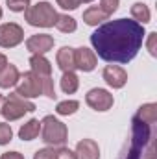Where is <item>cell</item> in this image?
I'll return each instance as SVG.
<instances>
[{
	"label": "cell",
	"instance_id": "cell-23",
	"mask_svg": "<svg viewBox=\"0 0 157 159\" xmlns=\"http://www.w3.org/2000/svg\"><path fill=\"white\" fill-rule=\"evenodd\" d=\"M6 4H7V7L11 9V11H15V13H24L32 4H30V0H6Z\"/></svg>",
	"mask_w": 157,
	"mask_h": 159
},
{
	"label": "cell",
	"instance_id": "cell-11",
	"mask_svg": "<svg viewBox=\"0 0 157 159\" xmlns=\"http://www.w3.org/2000/svg\"><path fill=\"white\" fill-rule=\"evenodd\" d=\"M102 76L105 80V83L109 87H113V89H122L126 85V81H128V72L118 65H107L104 69Z\"/></svg>",
	"mask_w": 157,
	"mask_h": 159
},
{
	"label": "cell",
	"instance_id": "cell-8",
	"mask_svg": "<svg viewBox=\"0 0 157 159\" xmlns=\"http://www.w3.org/2000/svg\"><path fill=\"white\" fill-rule=\"evenodd\" d=\"M24 41V30L15 22H6L0 26V46L13 48Z\"/></svg>",
	"mask_w": 157,
	"mask_h": 159
},
{
	"label": "cell",
	"instance_id": "cell-29",
	"mask_svg": "<svg viewBox=\"0 0 157 159\" xmlns=\"http://www.w3.org/2000/svg\"><path fill=\"white\" fill-rule=\"evenodd\" d=\"M0 159H24V156L19 152H6V154H2Z\"/></svg>",
	"mask_w": 157,
	"mask_h": 159
},
{
	"label": "cell",
	"instance_id": "cell-14",
	"mask_svg": "<svg viewBox=\"0 0 157 159\" xmlns=\"http://www.w3.org/2000/svg\"><path fill=\"white\" fill-rule=\"evenodd\" d=\"M30 67H32V72H35L39 78H50L52 76V63L41 54H34L30 57Z\"/></svg>",
	"mask_w": 157,
	"mask_h": 159
},
{
	"label": "cell",
	"instance_id": "cell-13",
	"mask_svg": "<svg viewBox=\"0 0 157 159\" xmlns=\"http://www.w3.org/2000/svg\"><path fill=\"white\" fill-rule=\"evenodd\" d=\"M78 159H100V148L92 139H81L76 144Z\"/></svg>",
	"mask_w": 157,
	"mask_h": 159
},
{
	"label": "cell",
	"instance_id": "cell-26",
	"mask_svg": "<svg viewBox=\"0 0 157 159\" xmlns=\"http://www.w3.org/2000/svg\"><path fill=\"white\" fill-rule=\"evenodd\" d=\"M118 4H120V0H100V9L107 15H113L118 9Z\"/></svg>",
	"mask_w": 157,
	"mask_h": 159
},
{
	"label": "cell",
	"instance_id": "cell-5",
	"mask_svg": "<svg viewBox=\"0 0 157 159\" xmlns=\"http://www.w3.org/2000/svg\"><path fill=\"white\" fill-rule=\"evenodd\" d=\"M35 109H37V107H35L34 102H30L28 98H22V96L17 94V93H11V94H7V96L4 98L0 113L4 115L6 120L13 122V120H19L20 117H24L26 113L35 111Z\"/></svg>",
	"mask_w": 157,
	"mask_h": 159
},
{
	"label": "cell",
	"instance_id": "cell-21",
	"mask_svg": "<svg viewBox=\"0 0 157 159\" xmlns=\"http://www.w3.org/2000/svg\"><path fill=\"white\" fill-rule=\"evenodd\" d=\"M54 26H56L59 32H63V34H72V32H76L78 22H76L74 17H69V15H57Z\"/></svg>",
	"mask_w": 157,
	"mask_h": 159
},
{
	"label": "cell",
	"instance_id": "cell-2",
	"mask_svg": "<svg viewBox=\"0 0 157 159\" xmlns=\"http://www.w3.org/2000/svg\"><path fill=\"white\" fill-rule=\"evenodd\" d=\"M122 159H155V141L152 124L131 119V141Z\"/></svg>",
	"mask_w": 157,
	"mask_h": 159
},
{
	"label": "cell",
	"instance_id": "cell-33",
	"mask_svg": "<svg viewBox=\"0 0 157 159\" xmlns=\"http://www.w3.org/2000/svg\"><path fill=\"white\" fill-rule=\"evenodd\" d=\"M0 19H2V7H0Z\"/></svg>",
	"mask_w": 157,
	"mask_h": 159
},
{
	"label": "cell",
	"instance_id": "cell-17",
	"mask_svg": "<svg viewBox=\"0 0 157 159\" xmlns=\"http://www.w3.org/2000/svg\"><path fill=\"white\" fill-rule=\"evenodd\" d=\"M135 119L142 120V122H146V124H155L157 122V104H142L139 109H137V113H135Z\"/></svg>",
	"mask_w": 157,
	"mask_h": 159
},
{
	"label": "cell",
	"instance_id": "cell-9",
	"mask_svg": "<svg viewBox=\"0 0 157 159\" xmlns=\"http://www.w3.org/2000/svg\"><path fill=\"white\" fill-rule=\"evenodd\" d=\"M74 61H76V69L83 70V72H91L94 70L98 59H96V54L87 48V46H81V48H74Z\"/></svg>",
	"mask_w": 157,
	"mask_h": 159
},
{
	"label": "cell",
	"instance_id": "cell-18",
	"mask_svg": "<svg viewBox=\"0 0 157 159\" xmlns=\"http://www.w3.org/2000/svg\"><path fill=\"white\" fill-rule=\"evenodd\" d=\"M39 131H41V122L37 119H30L26 124L20 126L19 137H20L22 141H34V139L39 135Z\"/></svg>",
	"mask_w": 157,
	"mask_h": 159
},
{
	"label": "cell",
	"instance_id": "cell-19",
	"mask_svg": "<svg viewBox=\"0 0 157 159\" xmlns=\"http://www.w3.org/2000/svg\"><path fill=\"white\" fill-rule=\"evenodd\" d=\"M131 17H133L135 22H139V24L144 26V24L150 22L152 13H150V7H148L144 2H135V4L131 6Z\"/></svg>",
	"mask_w": 157,
	"mask_h": 159
},
{
	"label": "cell",
	"instance_id": "cell-12",
	"mask_svg": "<svg viewBox=\"0 0 157 159\" xmlns=\"http://www.w3.org/2000/svg\"><path fill=\"white\" fill-rule=\"evenodd\" d=\"M56 61H57V67H59L63 72H74V69H76L74 48H70V46L59 48V50H57V56H56Z\"/></svg>",
	"mask_w": 157,
	"mask_h": 159
},
{
	"label": "cell",
	"instance_id": "cell-20",
	"mask_svg": "<svg viewBox=\"0 0 157 159\" xmlns=\"http://www.w3.org/2000/svg\"><path fill=\"white\" fill-rule=\"evenodd\" d=\"M79 87V80L76 72H63L61 76V91L65 94H74Z\"/></svg>",
	"mask_w": 157,
	"mask_h": 159
},
{
	"label": "cell",
	"instance_id": "cell-3",
	"mask_svg": "<svg viewBox=\"0 0 157 159\" xmlns=\"http://www.w3.org/2000/svg\"><path fill=\"white\" fill-rule=\"evenodd\" d=\"M41 137L48 146L59 148V146H65V143L69 139V129L54 115H46L41 120Z\"/></svg>",
	"mask_w": 157,
	"mask_h": 159
},
{
	"label": "cell",
	"instance_id": "cell-10",
	"mask_svg": "<svg viewBox=\"0 0 157 159\" xmlns=\"http://www.w3.org/2000/svg\"><path fill=\"white\" fill-rule=\"evenodd\" d=\"M26 48H28L32 54H41V56H44L46 52H50V50L54 48V37L48 35V34L32 35L30 39L26 41Z\"/></svg>",
	"mask_w": 157,
	"mask_h": 159
},
{
	"label": "cell",
	"instance_id": "cell-7",
	"mask_svg": "<svg viewBox=\"0 0 157 159\" xmlns=\"http://www.w3.org/2000/svg\"><path fill=\"white\" fill-rule=\"evenodd\" d=\"M85 102L94 111H109L113 107V104H115L113 94L109 91H105V89H100V87L91 89L87 93V96H85Z\"/></svg>",
	"mask_w": 157,
	"mask_h": 159
},
{
	"label": "cell",
	"instance_id": "cell-27",
	"mask_svg": "<svg viewBox=\"0 0 157 159\" xmlns=\"http://www.w3.org/2000/svg\"><path fill=\"white\" fill-rule=\"evenodd\" d=\"M155 44H157V34L155 32H152V34H148V41H146V46H148V52L155 57L157 56V48H155Z\"/></svg>",
	"mask_w": 157,
	"mask_h": 159
},
{
	"label": "cell",
	"instance_id": "cell-1",
	"mask_svg": "<svg viewBox=\"0 0 157 159\" xmlns=\"http://www.w3.org/2000/svg\"><path fill=\"white\" fill-rule=\"evenodd\" d=\"M144 26L131 19H117L98 26L91 34V44L107 63H129L141 50Z\"/></svg>",
	"mask_w": 157,
	"mask_h": 159
},
{
	"label": "cell",
	"instance_id": "cell-32",
	"mask_svg": "<svg viewBox=\"0 0 157 159\" xmlns=\"http://www.w3.org/2000/svg\"><path fill=\"white\" fill-rule=\"evenodd\" d=\"M2 102H4V96L0 94V109H2Z\"/></svg>",
	"mask_w": 157,
	"mask_h": 159
},
{
	"label": "cell",
	"instance_id": "cell-30",
	"mask_svg": "<svg viewBox=\"0 0 157 159\" xmlns=\"http://www.w3.org/2000/svg\"><path fill=\"white\" fill-rule=\"evenodd\" d=\"M6 65H7V57H6V56H4V54L0 52V70H2V69H4Z\"/></svg>",
	"mask_w": 157,
	"mask_h": 159
},
{
	"label": "cell",
	"instance_id": "cell-16",
	"mask_svg": "<svg viewBox=\"0 0 157 159\" xmlns=\"http://www.w3.org/2000/svg\"><path fill=\"white\" fill-rule=\"evenodd\" d=\"M107 19H109V15L104 13V11L100 9V6H91V7H87V9L83 11V20H85V24H89V26H98V24H102V22L107 20Z\"/></svg>",
	"mask_w": 157,
	"mask_h": 159
},
{
	"label": "cell",
	"instance_id": "cell-22",
	"mask_svg": "<svg viewBox=\"0 0 157 159\" xmlns=\"http://www.w3.org/2000/svg\"><path fill=\"white\" fill-rule=\"evenodd\" d=\"M79 109V102L78 100H65V102H59L56 106V113L61 115V117H69V115H74Z\"/></svg>",
	"mask_w": 157,
	"mask_h": 159
},
{
	"label": "cell",
	"instance_id": "cell-15",
	"mask_svg": "<svg viewBox=\"0 0 157 159\" xmlns=\"http://www.w3.org/2000/svg\"><path fill=\"white\" fill-rule=\"evenodd\" d=\"M20 78V72L15 65L7 63L2 70H0V89H9V87H15L17 81Z\"/></svg>",
	"mask_w": 157,
	"mask_h": 159
},
{
	"label": "cell",
	"instance_id": "cell-4",
	"mask_svg": "<svg viewBox=\"0 0 157 159\" xmlns=\"http://www.w3.org/2000/svg\"><path fill=\"white\" fill-rule=\"evenodd\" d=\"M24 19L30 26L35 28H52L57 19V11L50 2H39L35 6H30L24 11Z\"/></svg>",
	"mask_w": 157,
	"mask_h": 159
},
{
	"label": "cell",
	"instance_id": "cell-24",
	"mask_svg": "<svg viewBox=\"0 0 157 159\" xmlns=\"http://www.w3.org/2000/svg\"><path fill=\"white\" fill-rule=\"evenodd\" d=\"M13 139V129L7 122H0V146L9 144V141Z\"/></svg>",
	"mask_w": 157,
	"mask_h": 159
},
{
	"label": "cell",
	"instance_id": "cell-28",
	"mask_svg": "<svg viewBox=\"0 0 157 159\" xmlns=\"http://www.w3.org/2000/svg\"><path fill=\"white\" fill-rule=\"evenodd\" d=\"M56 2H57V6L63 7V9H76L79 6L78 0H56Z\"/></svg>",
	"mask_w": 157,
	"mask_h": 159
},
{
	"label": "cell",
	"instance_id": "cell-6",
	"mask_svg": "<svg viewBox=\"0 0 157 159\" xmlns=\"http://www.w3.org/2000/svg\"><path fill=\"white\" fill-rule=\"evenodd\" d=\"M15 93L20 94L22 98H28V100L37 98L39 94H43V80L35 72L28 70V72L20 74V78L15 85Z\"/></svg>",
	"mask_w": 157,
	"mask_h": 159
},
{
	"label": "cell",
	"instance_id": "cell-31",
	"mask_svg": "<svg viewBox=\"0 0 157 159\" xmlns=\"http://www.w3.org/2000/svg\"><path fill=\"white\" fill-rule=\"evenodd\" d=\"M89 2H92V0H78L79 6H81V4H89Z\"/></svg>",
	"mask_w": 157,
	"mask_h": 159
},
{
	"label": "cell",
	"instance_id": "cell-25",
	"mask_svg": "<svg viewBox=\"0 0 157 159\" xmlns=\"http://www.w3.org/2000/svg\"><path fill=\"white\" fill-rule=\"evenodd\" d=\"M34 159H57V150L54 146L50 148H41L34 154Z\"/></svg>",
	"mask_w": 157,
	"mask_h": 159
}]
</instances>
